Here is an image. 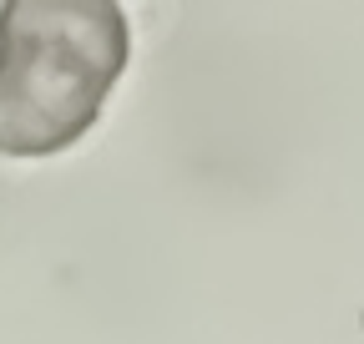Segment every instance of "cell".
Listing matches in <instances>:
<instances>
[{"label":"cell","instance_id":"cell-1","mask_svg":"<svg viewBox=\"0 0 364 344\" xmlns=\"http://www.w3.org/2000/svg\"><path fill=\"white\" fill-rule=\"evenodd\" d=\"M132 61L117 0L0 6V157H56L97 127Z\"/></svg>","mask_w":364,"mask_h":344}]
</instances>
